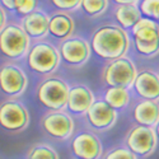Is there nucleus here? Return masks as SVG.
Wrapping results in <instances>:
<instances>
[{"mask_svg": "<svg viewBox=\"0 0 159 159\" xmlns=\"http://www.w3.org/2000/svg\"><path fill=\"white\" fill-rule=\"evenodd\" d=\"M90 50L107 61L124 57L130 48V37L126 31L116 24L97 28L90 37Z\"/></svg>", "mask_w": 159, "mask_h": 159, "instance_id": "f257e3e1", "label": "nucleus"}, {"mask_svg": "<svg viewBox=\"0 0 159 159\" xmlns=\"http://www.w3.org/2000/svg\"><path fill=\"white\" fill-rule=\"evenodd\" d=\"M31 39L23 31L22 25L10 22L0 31V54L10 61L20 60L27 56Z\"/></svg>", "mask_w": 159, "mask_h": 159, "instance_id": "f03ea898", "label": "nucleus"}, {"mask_svg": "<svg viewBox=\"0 0 159 159\" xmlns=\"http://www.w3.org/2000/svg\"><path fill=\"white\" fill-rule=\"evenodd\" d=\"M70 87L64 79L47 76L38 84L36 96L38 102L50 111H61L66 107Z\"/></svg>", "mask_w": 159, "mask_h": 159, "instance_id": "7ed1b4c3", "label": "nucleus"}, {"mask_svg": "<svg viewBox=\"0 0 159 159\" xmlns=\"http://www.w3.org/2000/svg\"><path fill=\"white\" fill-rule=\"evenodd\" d=\"M25 59L28 68L41 75L55 73L61 61L57 47L46 41H39L32 45Z\"/></svg>", "mask_w": 159, "mask_h": 159, "instance_id": "20e7f679", "label": "nucleus"}, {"mask_svg": "<svg viewBox=\"0 0 159 159\" xmlns=\"http://www.w3.org/2000/svg\"><path fill=\"white\" fill-rule=\"evenodd\" d=\"M138 75L136 65L131 59L124 56L110 61L102 71V80L108 87L125 88L132 87Z\"/></svg>", "mask_w": 159, "mask_h": 159, "instance_id": "39448f33", "label": "nucleus"}, {"mask_svg": "<svg viewBox=\"0 0 159 159\" xmlns=\"http://www.w3.org/2000/svg\"><path fill=\"white\" fill-rule=\"evenodd\" d=\"M30 125V112L17 99H5L0 103V129L9 134H19Z\"/></svg>", "mask_w": 159, "mask_h": 159, "instance_id": "423d86ee", "label": "nucleus"}, {"mask_svg": "<svg viewBox=\"0 0 159 159\" xmlns=\"http://www.w3.org/2000/svg\"><path fill=\"white\" fill-rule=\"evenodd\" d=\"M28 87V78L17 64L8 61L0 65V90L10 99L20 97Z\"/></svg>", "mask_w": 159, "mask_h": 159, "instance_id": "0eeeda50", "label": "nucleus"}, {"mask_svg": "<svg viewBox=\"0 0 159 159\" xmlns=\"http://www.w3.org/2000/svg\"><path fill=\"white\" fill-rule=\"evenodd\" d=\"M125 144L126 148L136 157L145 158L152 155L158 147V139L154 127L134 125L127 131Z\"/></svg>", "mask_w": 159, "mask_h": 159, "instance_id": "6e6552de", "label": "nucleus"}, {"mask_svg": "<svg viewBox=\"0 0 159 159\" xmlns=\"http://www.w3.org/2000/svg\"><path fill=\"white\" fill-rule=\"evenodd\" d=\"M41 127L50 138L65 141L74 134V118L65 111H48L41 118Z\"/></svg>", "mask_w": 159, "mask_h": 159, "instance_id": "1a4fd4ad", "label": "nucleus"}, {"mask_svg": "<svg viewBox=\"0 0 159 159\" xmlns=\"http://www.w3.org/2000/svg\"><path fill=\"white\" fill-rule=\"evenodd\" d=\"M57 51L60 54V59H62L66 64L71 66H82L90 57V46L87 39L71 36L68 39L60 42Z\"/></svg>", "mask_w": 159, "mask_h": 159, "instance_id": "9d476101", "label": "nucleus"}, {"mask_svg": "<svg viewBox=\"0 0 159 159\" xmlns=\"http://www.w3.org/2000/svg\"><path fill=\"white\" fill-rule=\"evenodd\" d=\"M70 148L76 159H99L103 153L99 138L90 131H82L76 134L71 140Z\"/></svg>", "mask_w": 159, "mask_h": 159, "instance_id": "9b49d317", "label": "nucleus"}, {"mask_svg": "<svg viewBox=\"0 0 159 159\" xmlns=\"http://www.w3.org/2000/svg\"><path fill=\"white\" fill-rule=\"evenodd\" d=\"M89 126L96 131H107L117 122V111L112 110L102 98L93 102L90 108L85 113Z\"/></svg>", "mask_w": 159, "mask_h": 159, "instance_id": "f8f14e48", "label": "nucleus"}, {"mask_svg": "<svg viewBox=\"0 0 159 159\" xmlns=\"http://www.w3.org/2000/svg\"><path fill=\"white\" fill-rule=\"evenodd\" d=\"M132 87L135 89V93L143 99L153 102L159 101V75L155 71L150 69L138 71Z\"/></svg>", "mask_w": 159, "mask_h": 159, "instance_id": "ddd939ff", "label": "nucleus"}, {"mask_svg": "<svg viewBox=\"0 0 159 159\" xmlns=\"http://www.w3.org/2000/svg\"><path fill=\"white\" fill-rule=\"evenodd\" d=\"M96 101L94 94L87 85L78 84L70 88L66 108L74 115H85L90 106Z\"/></svg>", "mask_w": 159, "mask_h": 159, "instance_id": "4468645a", "label": "nucleus"}, {"mask_svg": "<svg viewBox=\"0 0 159 159\" xmlns=\"http://www.w3.org/2000/svg\"><path fill=\"white\" fill-rule=\"evenodd\" d=\"M115 18L118 27L124 31L131 30L140 20L141 14L139 10V2L136 0H117L115 8Z\"/></svg>", "mask_w": 159, "mask_h": 159, "instance_id": "2eb2a0df", "label": "nucleus"}, {"mask_svg": "<svg viewBox=\"0 0 159 159\" xmlns=\"http://www.w3.org/2000/svg\"><path fill=\"white\" fill-rule=\"evenodd\" d=\"M48 19L50 17L45 11L36 9L22 19L20 25L30 39H41L48 34Z\"/></svg>", "mask_w": 159, "mask_h": 159, "instance_id": "dca6fc26", "label": "nucleus"}, {"mask_svg": "<svg viewBox=\"0 0 159 159\" xmlns=\"http://www.w3.org/2000/svg\"><path fill=\"white\" fill-rule=\"evenodd\" d=\"M75 30L74 19L68 13H54L48 19V33L57 39H68L73 36Z\"/></svg>", "mask_w": 159, "mask_h": 159, "instance_id": "f3484780", "label": "nucleus"}, {"mask_svg": "<svg viewBox=\"0 0 159 159\" xmlns=\"http://www.w3.org/2000/svg\"><path fill=\"white\" fill-rule=\"evenodd\" d=\"M132 115L138 125L155 127V125L159 122V103L143 99L134 107Z\"/></svg>", "mask_w": 159, "mask_h": 159, "instance_id": "a211bd4d", "label": "nucleus"}, {"mask_svg": "<svg viewBox=\"0 0 159 159\" xmlns=\"http://www.w3.org/2000/svg\"><path fill=\"white\" fill-rule=\"evenodd\" d=\"M131 34L139 42H152L159 39V24L149 18H140V20L132 27Z\"/></svg>", "mask_w": 159, "mask_h": 159, "instance_id": "6ab92c4d", "label": "nucleus"}, {"mask_svg": "<svg viewBox=\"0 0 159 159\" xmlns=\"http://www.w3.org/2000/svg\"><path fill=\"white\" fill-rule=\"evenodd\" d=\"M110 107L115 111H120L126 108L130 103V93L125 88H116L108 87L104 90V94L102 98Z\"/></svg>", "mask_w": 159, "mask_h": 159, "instance_id": "aec40b11", "label": "nucleus"}, {"mask_svg": "<svg viewBox=\"0 0 159 159\" xmlns=\"http://www.w3.org/2000/svg\"><path fill=\"white\" fill-rule=\"evenodd\" d=\"M27 159H60L57 152L48 144H36L28 150Z\"/></svg>", "mask_w": 159, "mask_h": 159, "instance_id": "412c9836", "label": "nucleus"}, {"mask_svg": "<svg viewBox=\"0 0 159 159\" xmlns=\"http://www.w3.org/2000/svg\"><path fill=\"white\" fill-rule=\"evenodd\" d=\"M108 2L106 0H83L80 7L88 17L96 18L102 16L108 8Z\"/></svg>", "mask_w": 159, "mask_h": 159, "instance_id": "4be33fe9", "label": "nucleus"}, {"mask_svg": "<svg viewBox=\"0 0 159 159\" xmlns=\"http://www.w3.org/2000/svg\"><path fill=\"white\" fill-rule=\"evenodd\" d=\"M135 47L139 54L147 57H153L159 54V39H155V41H152V42L135 41Z\"/></svg>", "mask_w": 159, "mask_h": 159, "instance_id": "5701e85b", "label": "nucleus"}, {"mask_svg": "<svg viewBox=\"0 0 159 159\" xmlns=\"http://www.w3.org/2000/svg\"><path fill=\"white\" fill-rule=\"evenodd\" d=\"M36 7H37V2H33V0H28V2H24V0H14V10L23 18L30 16L32 11H34Z\"/></svg>", "mask_w": 159, "mask_h": 159, "instance_id": "b1692460", "label": "nucleus"}, {"mask_svg": "<svg viewBox=\"0 0 159 159\" xmlns=\"http://www.w3.org/2000/svg\"><path fill=\"white\" fill-rule=\"evenodd\" d=\"M80 4H82V0H54L52 2V5L56 7L60 11L68 13V14L69 11L78 10L80 8Z\"/></svg>", "mask_w": 159, "mask_h": 159, "instance_id": "393cba45", "label": "nucleus"}, {"mask_svg": "<svg viewBox=\"0 0 159 159\" xmlns=\"http://www.w3.org/2000/svg\"><path fill=\"white\" fill-rule=\"evenodd\" d=\"M104 159H138L135 154H132L127 148H113L110 149L104 155Z\"/></svg>", "mask_w": 159, "mask_h": 159, "instance_id": "a878e982", "label": "nucleus"}, {"mask_svg": "<svg viewBox=\"0 0 159 159\" xmlns=\"http://www.w3.org/2000/svg\"><path fill=\"white\" fill-rule=\"evenodd\" d=\"M7 19H8V16H7V13H5V9L0 5V31H2L5 25H7Z\"/></svg>", "mask_w": 159, "mask_h": 159, "instance_id": "bb28decb", "label": "nucleus"}, {"mask_svg": "<svg viewBox=\"0 0 159 159\" xmlns=\"http://www.w3.org/2000/svg\"><path fill=\"white\" fill-rule=\"evenodd\" d=\"M0 5H2L4 9L14 10V0H2V2H0Z\"/></svg>", "mask_w": 159, "mask_h": 159, "instance_id": "cd10ccee", "label": "nucleus"}, {"mask_svg": "<svg viewBox=\"0 0 159 159\" xmlns=\"http://www.w3.org/2000/svg\"><path fill=\"white\" fill-rule=\"evenodd\" d=\"M154 20H159V0H158V4H157V9H155V16H154Z\"/></svg>", "mask_w": 159, "mask_h": 159, "instance_id": "c85d7f7f", "label": "nucleus"}, {"mask_svg": "<svg viewBox=\"0 0 159 159\" xmlns=\"http://www.w3.org/2000/svg\"><path fill=\"white\" fill-rule=\"evenodd\" d=\"M154 131H155V135H157V139H158V141H159V122L155 125V127H154Z\"/></svg>", "mask_w": 159, "mask_h": 159, "instance_id": "c756f323", "label": "nucleus"}, {"mask_svg": "<svg viewBox=\"0 0 159 159\" xmlns=\"http://www.w3.org/2000/svg\"><path fill=\"white\" fill-rule=\"evenodd\" d=\"M158 75H159V74H158Z\"/></svg>", "mask_w": 159, "mask_h": 159, "instance_id": "7c9ffc66", "label": "nucleus"}]
</instances>
